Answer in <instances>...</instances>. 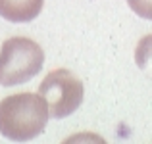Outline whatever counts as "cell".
Segmentation results:
<instances>
[{
    "label": "cell",
    "mask_w": 152,
    "mask_h": 144,
    "mask_svg": "<svg viewBox=\"0 0 152 144\" xmlns=\"http://www.w3.org/2000/svg\"><path fill=\"white\" fill-rule=\"evenodd\" d=\"M48 117V106L39 92L6 96L0 102V135L14 142H27L45 131Z\"/></svg>",
    "instance_id": "1"
},
{
    "label": "cell",
    "mask_w": 152,
    "mask_h": 144,
    "mask_svg": "<svg viewBox=\"0 0 152 144\" xmlns=\"http://www.w3.org/2000/svg\"><path fill=\"white\" fill-rule=\"evenodd\" d=\"M45 63V52L27 37H12L0 48V85L14 87L33 79Z\"/></svg>",
    "instance_id": "2"
},
{
    "label": "cell",
    "mask_w": 152,
    "mask_h": 144,
    "mask_svg": "<svg viewBox=\"0 0 152 144\" xmlns=\"http://www.w3.org/2000/svg\"><path fill=\"white\" fill-rule=\"evenodd\" d=\"M39 94L48 106V115L54 119H64L71 115L83 102L85 89L77 75L69 69H54L39 85Z\"/></svg>",
    "instance_id": "3"
},
{
    "label": "cell",
    "mask_w": 152,
    "mask_h": 144,
    "mask_svg": "<svg viewBox=\"0 0 152 144\" xmlns=\"http://www.w3.org/2000/svg\"><path fill=\"white\" fill-rule=\"evenodd\" d=\"M45 0H0V17L12 23H27L39 17Z\"/></svg>",
    "instance_id": "4"
},
{
    "label": "cell",
    "mask_w": 152,
    "mask_h": 144,
    "mask_svg": "<svg viewBox=\"0 0 152 144\" xmlns=\"http://www.w3.org/2000/svg\"><path fill=\"white\" fill-rule=\"evenodd\" d=\"M150 58H152V35L141 39L137 44V50H135V60H137L139 67H145Z\"/></svg>",
    "instance_id": "5"
},
{
    "label": "cell",
    "mask_w": 152,
    "mask_h": 144,
    "mask_svg": "<svg viewBox=\"0 0 152 144\" xmlns=\"http://www.w3.org/2000/svg\"><path fill=\"white\" fill-rule=\"evenodd\" d=\"M127 4L139 17L152 21V0H127Z\"/></svg>",
    "instance_id": "6"
}]
</instances>
